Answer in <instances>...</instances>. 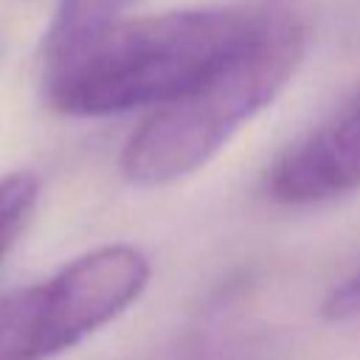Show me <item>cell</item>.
Returning a JSON list of instances; mask_svg holds the SVG:
<instances>
[{
	"label": "cell",
	"mask_w": 360,
	"mask_h": 360,
	"mask_svg": "<svg viewBox=\"0 0 360 360\" xmlns=\"http://www.w3.org/2000/svg\"><path fill=\"white\" fill-rule=\"evenodd\" d=\"M129 3L132 0H59L42 39L45 62L79 48L82 42L118 22Z\"/></svg>",
	"instance_id": "obj_5"
},
{
	"label": "cell",
	"mask_w": 360,
	"mask_h": 360,
	"mask_svg": "<svg viewBox=\"0 0 360 360\" xmlns=\"http://www.w3.org/2000/svg\"><path fill=\"white\" fill-rule=\"evenodd\" d=\"M309 20L290 0L262 3L248 39L194 90L158 107L121 149V174L166 186L205 166L298 70Z\"/></svg>",
	"instance_id": "obj_2"
},
{
	"label": "cell",
	"mask_w": 360,
	"mask_h": 360,
	"mask_svg": "<svg viewBox=\"0 0 360 360\" xmlns=\"http://www.w3.org/2000/svg\"><path fill=\"white\" fill-rule=\"evenodd\" d=\"M360 188V96L290 143L264 172V191L281 205H312Z\"/></svg>",
	"instance_id": "obj_4"
},
{
	"label": "cell",
	"mask_w": 360,
	"mask_h": 360,
	"mask_svg": "<svg viewBox=\"0 0 360 360\" xmlns=\"http://www.w3.org/2000/svg\"><path fill=\"white\" fill-rule=\"evenodd\" d=\"M321 315L326 321H349L360 318V270L332 287V292L321 304Z\"/></svg>",
	"instance_id": "obj_7"
},
{
	"label": "cell",
	"mask_w": 360,
	"mask_h": 360,
	"mask_svg": "<svg viewBox=\"0 0 360 360\" xmlns=\"http://www.w3.org/2000/svg\"><path fill=\"white\" fill-rule=\"evenodd\" d=\"M39 200V180L31 172H8L0 177V262L25 231Z\"/></svg>",
	"instance_id": "obj_6"
},
{
	"label": "cell",
	"mask_w": 360,
	"mask_h": 360,
	"mask_svg": "<svg viewBox=\"0 0 360 360\" xmlns=\"http://www.w3.org/2000/svg\"><path fill=\"white\" fill-rule=\"evenodd\" d=\"M132 245L96 248L51 278L0 298V360H51L118 318L149 284Z\"/></svg>",
	"instance_id": "obj_3"
},
{
	"label": "cell",
	"mask_w": 360,
	"mask_h": 360,
	"mask_svg": "<svg viewBox=\"0 0 360 360\" xmlns=\"http://www.w3.org/2000/svg\"><path fill=\"white\" fill-rule=\"evenodd\" d=\"M256 11L259 6H205L118 20L45 62V98L76 118L158 110L211 76L248 39Z\"/></svg>",
	"instance_id": "obj_1"
}]
</instances>
